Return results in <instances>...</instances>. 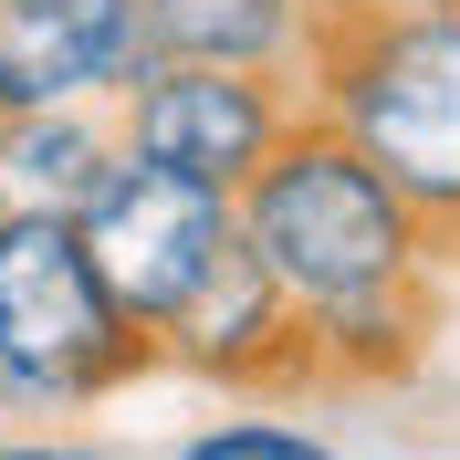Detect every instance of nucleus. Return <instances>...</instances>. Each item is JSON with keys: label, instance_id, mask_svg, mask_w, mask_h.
I'll use <instances>...</instances> for the list:
<instances>
[{"label": "nucleus", "instance_id": "nucleus-1", "mask_svg": "<svg viewBox=\"0 0 460 460\" xmlns=\"http://www.w3.org/2000/svg\"><path fill=\"white\" fill-rule=\"evenodd\" d=\"M304 105L335 115L376 168L408 189V209L460 252V11L429 0H324Z\"/></svg>", "mask_w": 460, "mask_h": 460}, {"label": "nucleus", "instance_id": "nucleus-2", "mask_svg": "<svg viewBox=\"0 0 460 460\" xmlns=\"http://www.w3.org/2000/svg\"><path fill=\"white\" fill-rule=\"evenodd\" d=\"M230 209H241V241L272 261V283H283L304 314H314V304H345V293L419 283V272L450 261L439 230L408 209V189L314 105L272 137V157L230 189Z\"/></svg>", "mask_w": 460, "mask_h": 460}, {"label": "nucleus", "instance_id": "nucleus-3", "mask_svg": "<svg viewBox=\"0 0 460 460\" xmlns=\"http://www.w3.org/2000/svg\"><path fill=\"white\" fill-rule=\"evenodd\" d=\"M157 376L146 335L115 283L94 272L74 209H0V419H84Z\"/></svg>", "mask_w": 460, "mask_h": 460}, {"label": "nucleus", "instance_id": "nucleus-4", "mask_svg": "<svg viewBox=\"0 0 460 460\" xmlns=\"http://www.w3.org/2000/svg\"><path fill=\"white\" fill-rule=\"evenodd\" d=\"M74 230H84L94 272L115 283V304L157 335V324L209 283V261L241 241V209H230V189H199V178L146 168V157H115V168L94 178V199L74 209Z\"/></svg>", "mask_w": 460, "mask_h": 460}, {"label": "nucleus", "instance_id": "nucleus-5", "mask_svg": "<svg viewBox=\"0 0 460 460\" xmlns=\"http://www.w3.org/2000/svg\"><path fill=\"white\" fill-rule=\"evenodd\" d=\"M293 115H304V84H293V74L157 63V74L115 105V137H126V157H146V168H178V178H199V189H241Z\"/></svg>", "mask_w": 460, "mask_h": 460}, {"label": "nucleus", "instance_id": "nucleus-6", "mask_svg": "<svg viewBox=\"0 0 460 460\" xmlns=\"http://www.w3.org/2000/svg\"><path fill=\"white\" fill-rule=\"evenodd\" d=\"M157 367L209 376L230 398H304L314 387V335H304V304L272 283V261L252 241H230L209 261V283L157 324Z\"/></svg>", "mask_w": 460, "mask_h": 460}, {"label": "nucleus", "instance_id": "nucleus-7", "mask_svg": "<svg viewBox=\"0 0 460 460\" xmlns=\"http://www.w3.org/2000/svg\"><path fill=\"white\" fill-rule=\"evenodd\" d=\"M157 74L137 0H0V115L11 105H126Z\"/></svg>", "mask_w": 460, "mask_h": 460}, {"label": "nucleus", "instance_id": "nucleus-8", "mask_svg": "<svg viewBox=\"0 0 460 460\" xmlns=\"http://www.w3.org/2000/svg\"><path fill=\"white\" fill-rule=\"evenodd\" d=\"M304 335H314V387H335V398L408 387V376L429 367V345H439V272L387 283V293H345V304H314Z\"/></svg>", "mask_w": 460, "mask_h": 460}, {"label": "nucleus", "instance_id": "nucleus-9", "mask_svg": "<svg viewBox=\"0 0 460 460\" xmlns=\"http://www.w3.org/2000/svg\"><path fill=\"white\" fill-rule=\"evenodd\" d=\"M157 63H252V74H293L314 53L324 0H137Z\"/></svg>", "mask_w": 460, "mask_h": 460}, {"label": "nucleus", "instance_id": "nucleus-10", "mask_svg": "<svg viewBox=\"0 0 460 460\" xmlns=\"http://www.w3.org/2000/svg\"><path fill=\"white\" fill-rule=\"evenodd\" d=\"M126 157L115 105H11L0 115V199L31 209H84L94 178Z\"/></svg>", "mask_w": 460, "mask_h": 460}, {"label": "nucleus", "instance_id": "nucleus-11", "mask_svg": "<svg viewBox=\"0 0 460 460\" xmlns=\"http://www.w3.org/2000/svg\"><path fill=\"white\" fill-rule=\"evenodd\" d=\"M178 450L189 460H324L335 439L304 429V419H209V429H189Z\"/></svg>", "mask_w": 460, "mask_h": 460}, {"label": "nucleus", "instance_id": "nucleus-12", "mask_svg": "<svg viewBox=\"0 0 460 460\" xmlns=\"http://www.w3.org/2000/svg\"><path fill=\"white\" fill-rule=\"evenodd\" d=\"M429 11H460V0H429Z\"/></svg>", "mask_w": 460, "mask_h": 460}, {"label": "nucleus", "instance_id": "nucleus-13", "mask_svg": "<svg viewBox=\"0 0 460 460\" xmlns=\"http://www.w3.org/2000/svg\"><path fill=\"white\" fill-rule=\"evenodd\" d=\"M0 209H11V199H0Z\"/></svg>", "mask_w": 460, "mask_h": 460}]
</instances>
